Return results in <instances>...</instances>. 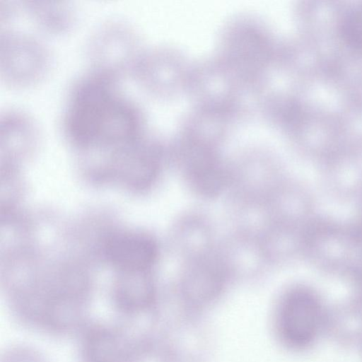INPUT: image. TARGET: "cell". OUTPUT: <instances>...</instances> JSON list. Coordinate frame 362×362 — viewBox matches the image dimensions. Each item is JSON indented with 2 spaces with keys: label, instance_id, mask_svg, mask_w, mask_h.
I'll return each instance as SVG.
<instances>
[{
  "label": "cell",
  "instance_id": "1",
  "mask_svg": "<svg viewBox=\"0 0 362 362\" xmlns=\"http://www.w3.org/2000/svg\"><path fill=\"white\" fill-rule=\"evenodd\" d=\"M118 83L87 71L71 85L61 130L73 146L105 153L139 139V110Z\"/></svg>",
  "mask_w": 362,
  "mask_h": 362
},
{
  "label": "cell",
  "instance_id": "2",
  "mask_svg": "<svg viewBox=\"0 0 362 362\" xmlns=\"http://www.w3.org/2000/svg\"><path fill=\"white\" fill-rule=\"evenodd\" d=\"M139 57L133 25L118 18L100 24L85 45L88 71L117 81L132 71Z\"/></svg>",
  "mask_w": 362,
  "mask_h": 362
},
{
  "label": "cell",
  "instance_id": "3",
  "mask_svg": "<svg viewBox=\"0 0 362 362\" xmlns=\"http://www.w3.org/2000/svg\"><path fill=\"white\" fill-rule=\"evenodd\" d=\"M50 51L29 33L6 29L0 34V75L8 87L22 89L42 81L49 71Z\"/></svg>",
  "mask_w": 362,
  "mask_h": 362
},
{
  "label": "cell",
  "instance_id": "4",
  "mask_svg": "<svg viewBox=\"0 0 362 362\" xmlns=\"http://www.w3.org/2000/svg\"><path fill=\"white\" fill-rule=\"evenodd\" d=\"M322 320L320 300L307 290L291 291L280 306L279 332L284 341L292 347L301 349L310 345L321 329Z\"/></svg>",
  "mask_w": 362,
  "mask_h": 362
},
{
  "label": "cell",
  "instance_id": "5",
  "mask_svg": "<svg viewBox=\"0 0 362 362\" xmlns=\"http://www.w3.org/2000/svg\"><path fill=\"white\" fill-rule=\"evenodd\" d=\"M105 253L121 272H146L156 259L157 247L146 235L120 233L108 238Z\"/></svg>",
  "mask_w": 362,
  "mask_h": 362
},
{
  "label": "cell",
  "instance_id": "6",
  "mask_svg": "<svg viewBox=\"0 0 362 362\" xmlns=\"http://www.w3.org/2000/svg\"><path fill=\"white\" fill-rule=\"evenodd\" d=\"M21 4L35 25L49 34H66L77 22L76 10L68 1L27 0Z\"/></svg>",
  "mask_w": 362,
  "mask_h": 362
},
{
  "label": "cell",
  "instance_id": "7",
  "mask_svg": "<svg viewBox=\"0 0 362 362\" xmlns=\"http://www.w3.org/2000/svg\"><path fill=\"white\" fill-rule=\"evenodd\" d=\"M119 294L127 305H144L151 296V285L146 272H122Z\"/></svg>",
  "mask_w": 362,
  "mask_h": 362
},
{
  "label": "cell",
  "instance_id": "8",
  "mask_svg": "<svg viewBox=\"0 0 362 362\" xmlns=\"http://www.w3.org/2000/svg\"><path fill=\"white\" fill-rule=\"evenodd\" d=\"M340 27L344 39L349 45L362 47V8L347 13Z\"/></svg>",
  "mask_w": 362,
  "mask_h": 362
},
{
  "label": "cell",
  "instance_id": "9",
  "mask_svg": "<svg viewBox=\"0 0 362 362\" xmlns=\"http://www.w3.org/2000/svg\"><path fill=\"white\" fill-rule=\"evenodd\" d=\"M21 7L20 4L16 6V2L12 1L0 0V21L1 23H6L8 20L15 16L16 10Z\"/></svg>",
  "mask_w": 362,
  "mask_h": 362
},
{
  "label": "cell",
  "instance_id": "10",
  "mask_svg": "<svg viewBox=\"0 0 362 362\" xmlns=\"http://www.w3.org/2000/svg\"><path fill=\"white\" fill-rule=\"evenodd\" d=\"M360 281H361V284H362V273H361V274Z\"/></svg>",
  "mask_w": 362,
  "mask_h": 362
},
{
  "label": "cell",
  "instance_id": "11",
  "mask_svg": "<svg viewBox=\"0 0 362 362\" xmlns=\"http://www.w3.org/2000/svg\"><path fill=\"white\" fill-rule=\"evenodd\" d=\"M360 230H361V234H362V221H361V228H360Z\"/></svg>",
  "mask_w": 362,
  "mask_h": 362
}]
</instances>
